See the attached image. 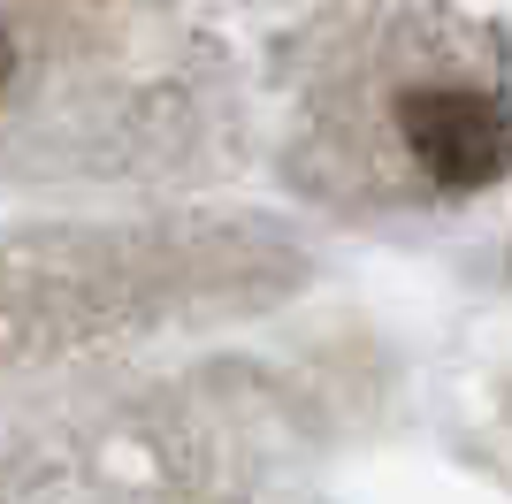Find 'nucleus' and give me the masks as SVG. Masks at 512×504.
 Returning a JSON list of instances; mask_svg holds the SVG:
<instances>
[{
	"instance_id": "nucleus-2",
	"label": "nucleus",
	"mask_w": 512,
	"mask_h": 504,
	"mask_svg": "<svg viewBox=\"0 0 512 504\" xmlns=\"http://www.w3.org/2000/svg\"><path fill=\"white\" fill-rule=\"evenodd\" d=\"M0 84H8V31H0Z\"/></svg>"
},
{
	"instance_id": "nucleus-1",
	"label": "nucleus",
	"mask_w": 512,
	"mask_h": 504,
	"mask_svg": "<svg viewBox=\"0 0 512 504\" xmlns=\"http://www.w3.org/2000/svg\"><path fill=\"white\" fill-rule=\"evenodd\" d=\"M321 138L398 191L467 199L512 168V100L467 23H360V62L321 84Z\"/></svg>"
}]
</instances>
